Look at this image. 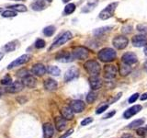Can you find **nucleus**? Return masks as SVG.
I'll list each match as a JSON object with an SVG mask.
<instances>
[{
    "label": "nucleus",
    "mask_w": 147,
    "mask_h": 138,
    "mask_svg": "<svg viewBox=\"0 0 147 138\" xmlns=\"http://www.w3.org/2000/svg\"><path fill=\"white\" fill-rule=\"evenodd\" d=\"M98 56L100 61H102L104 63H109L116 59L117 53L111 48H104L99 51Z\"/></svg>",
    "instance_id": "1"
},
{
    "label": "nucleus",
    "mask_w": 147,
    "mask_h": 138,
    "mask_svg": "<svg viewBox=\"0 0 147 138\" xmlns=\"http://www.w3.org/2000/svg\"><path fill=\"white\" fill-rule=\"evenodd\" d=\"M85 69L86 72L89 74L90 76H99L101 67L100 64L95 61V60H88L85 63Z\"/></svg>",
    "instance_id": "2"
},
{
    "label": "nucleus",
    "mask_w": 147,
    "mask_h": 138,
    "mask_svg": "<svg viewBox=\"0 0 147 138\" xmlns=\"http://www.w3.org/2000/svg\"><path fill=\"white\" fill-rule=\"evenodd\" d=\"M117 6H118V3H116V2L109 4L107 7H105L103 10L99 13V15H98L99 18L105 20H108L109 18H111L114 15V12L116 10Z\"/></svg>",
    "instance_id": "3"
},
{
    "label": "nucleus",
    "mask_w": 147,
    "mask_h": 138,
    "mask_svg": "<svg viewBox=\"0 0 147 138\" xmlns=\"http://www.w3.org/2000/svg\"><path fill=\"white\" fill-rule=\"evenodd\" d=\"M72 54H73V57L75 59L85 60V59H86L87 57H88L89 51L86 47H83V46H77V47L74 48Z\"/></svg>",
    "instance_id": "4"
},
{
    "label": "nucleus",
    "mask_w": 147,
    "mask_h": 138,
    "mask_svg": "<svg viewBox=\"0 0 147 138\" xmlns=\"http://www.w3.org/2000/svg\"><path fill=\"white\" fill-rule=\"evenodd\" d=\"M72 33L70 31H65L64 33H63L61 36L59 37V38L54 41V43L52 44V46L49 48V50H53V49H55V48H57L59 47V46H61L63 44H64L65 43H67V41L69 40H71L72 39Z\"/></svg>",
    "instance_id": "5"
},
{
    "label": "nucleus",
    "mask_w": 147,
    "mask_h": 138,
    "mask_svg": "<svg viewBox=\"0 0 147 138\" xmlns=\"http://www.w3.org/2000/svg\"><path fill=\"white\" fill-rule=\"evenodd\" d=\"M129 43V40L127 37L119 35V36H116L112 41V44L116 49L118 50H122L124 48L127 47V45Z\"/></svg>",
    "instance_id": "6"
},
{
    "label": "nucleus",
    "mask_w": 147,
    "mask_h": 138,
    "mask_svg": "<svg viewBox=\"0 0 147 138\" xmlns=\"http://www.w3.org/2000/svg\"><path fill=\"white\" fill-rule=\"evenodd\" d=\"M30 60V54H23L9 64L7 66V69H13L17 66H22V64H25L26 63H28Z\"/></svg>",
    "instance_id": "7"
},
{
    "label": "nucleus",
    "mask_w": 147,
    "mask_h": 138,
    "mask_svg": "<svg viewBox=\"0 0 147 138\" xmlns=\"http://www.w3.org/2000/svg\"><path fill=\"white\" fill-rule=\"evenodd\" d=\"M24 87H25V86L22 83V81H15L14 83H12L11 85L7 87L6 91L7 92V93L15 94V93H18V92L23 90Z\"/></svg>",
    "instance_id": "8"
},
{
    "label": "nucleus",
    "mask_w": 147,
    "mask_h": 138,
    "mask_svg": "<svg viewBox=\"0 0 147 138\" xmlns=\"http://www.w3.org/2000/svg\"><path fill=\"white\" fill-rule=\"evenodd\" d=\"M118 69L115 66L111 64H108L104 67V77L106 79H113V78L117 76Z\"/></svg>",
    "instance_id": "9"
},
{
    "label": "nucleus",
    "mask_w": 147,
    "mask_h": 138,
    "mask_svg": "<svg viewBox=\"0 0 147 138\" xmlns=\"http://www.w3.org/2000/svg\"><path fill=\"white\" fill-rule=\"evenodd\" d=\"M131 43L134 47H142L147 44V37L144 34L135 35L132 38Z\"/></svg>",
    "instance_id": "10"
},
{
    "label": "nucleus",
    "mask_w": 147,
    "mask_h": 138,
    "mask_svg": "<svg viewBox=\"0 0 147 138\" xmlns=\"http://www.w3.org/2000/svg\"><path fill=\"white\" fill-rule=\"evenodd\" d=\"M55 59L57 60V61L61 62V63H70V62H73V60L75 59L73 57V54L68 53V52H61L59 53Z\"/></svg>",
    "instance_id": "11"
},
{
    "label": "nucleus",
    "mask_w": 147,
    "mask_h": 138,
    "mask_svg": "<svg viewBox=\"0 0 147 138\" xmlns=\"http://www.w3.org/2000/svg\"><path fill=\"white\" fill-rule=\"evenodd\" d=\"M78 76H79V71H78V69L75 66H73L71 68H69L66 71L65 75H64V80L66 82L72 81L73 79L76 78Z\"/></svg>",
    "instance_id": "12"
},
{
    "label": "nucleus",
    "mask_w": 147,
    "mask_h": 138,
    "mask_svg": "<svg viewBox=\"0 0 147 138\" xmlns=\"http://www.w3.org/2000/svg\"><path fill=\"white\" fill-rule=\"evenodd\" d=\"M46 72H47V69H46L44 64H35L31 68V73L37 76H43Z\"/></svg>",
    "instance_id": "13"
},
{
    "label": "nucleus",
    "mask_w": 147,
    "mask_h": 138,
    "mask_svg": "<svg viewBox=\"0 0 147 138\" xmlns=\"http://www.w3.org/2000/svg\"><path fill=\"white\" fill-rule=\"evenodd\" d=\"M121 60H122V62L124 64H129V66H131V64H135L137 62V56H136V54L135 53H124L122 55V57H121Z\"/></svg>",
    "instance_id": "14"
},
{
    "label": "nucleus",
    "mask_w": 147,
    "mask_h": 138,
    "mask_svg": "<svg viewBox=\"0 0 147 138\" xmlns=\"http://www.w3.org/2000/svg\"><path fill=\"white\" fill-rule=\"evenodd\" d=\"M142 110V106L141 105H134L131 107L130 109H128L125 112L123 113V117L125 119H129L132 116H134L135 114H137L138 112Z\"/></svg>",
    "instance_id": "15"
},
{
    "label": "nucleus",
    "mask_w": 147,
    "mask_h": 138,
    "mask_svg": "<svg viewBox=\"0 0 147 138\" xmlns=\"http://www.w3.org/2000/svg\"><path fill=\"white\" fill-rule=\"evenodd\" d=\"M70 107L74 110V112L79 113L82 112L85 109V103L82 100H73L70 103Z\"/></svg>",
    "instance_id": "16"
},
{
    "label": "nucleus",
    "mask_w": 147,
    "mask_h": 138,
    "mask_svg": "<svg viewBox=\"0 0 147 138\" xmlns=\"http://www.w3.org/2000/svg\"><path fill=\"white\" fill-rule=\"evenodd\" d=\"M43 136L44 138H52L54 135V128L52 123L47 122L43 124Z\"/></svg>",
    "instance_id": "17"
},
{
    "label": "nucleus",
    "mask_w": 147,
    "mask_h": 138,
    "mask_svg": "<svg viewBox=\"0 0 147 138\" xmlns=\"http://www.w3.org/2000/svg\"><path fill=\"white\" fill-rule=\"evenodd\" d=\"M89 84L91 89L93 90L99 89L101 87H102V81L98 77V76H90L89 77Z\"/></svg>",
    "instance_id": "18"
},
{
    "label": "nucleus",
    "mask_w": 147,
    "mask_h": 138,
    "mask_svg": "<svg viewBox=\"0 0 147 138\" xmlns=\"http://www.w3.org/2000/svg\"><path fill=\"white\" fill-rule=\"evenodd\" d=\"M66 119H64L63 116H59V117H56L54 119V125H55V128L57 129L58 131H63L64 129L66 127Z\"/></svg>",
    "instance_id": "19"
},
{
    "label": "nucleus",
    "mask_w": 147,
    "mask_h": 138,
    "mask_svg": "<svg viewBox=\"0 0 147 138\" xmlns=\"http://www.w3.org/2000/svg\"><path fill=\"white\" fill-rule=\"evenodd\" d=\"M44 87H45V89L48 91H54L57 89L58 84L54 79H53V78H48V79H46L44 81Z\"/></svg>",
    "instance_id": "20"
},
{
    "label": "nucleus",
    "mask_w": 147,
    "mask_h": 138,
    "mask_svg": "<svg viewBox=\"0 0 147 138\" xmlns=\"http://www.w3.org/2000/svg\"><path fill=\"white\" fill-rule=\"evenodd\" d=\"M22 83L24 84L25 87H34L36 86V79L33 76L28 75L24 78H22Z\"/></svg>",
    "instance_id": "21"
},
{
    "label": "nucleus",
    "mask_w": 147,
    "mask_h": 138,
    "mask_svg": "<svg viewBox=\"0 0 147 138\" xmlns=\"http://www.w3.org/2000/svg\"><path fill=\"white\" fill-rule=\"evenodd\" d=\"M61 113H62V116L66 119V120H72L74 118V110L71 109L70 106H66V107H63L61 110Z\"/></svg>",
    "instance_id": "22"
},
{
    "label": "nucleus",
    "mask_w": 147,
    "mask_h": 138,
    "mask_svg": "<svg viewBox=\"0 0 147 138\" xmlns=\"http://www.w3.org/2000/svg\"><path fill=\"white\" fill-rule=\"evenodd\" d=\"M45 7H46V4L43 0H38V1L33 2L31 4V8L35 11L43 10Z\"/></svg>",
    "instance_id": "23"
},
{
    "label": "nucleus",
    "mask_w": 147,
    "mask_h": 138,
    "mask_svg": "<svg viewBox=\"0 0 147 138\" xmlns=\"http://www.w3.org/2000/svg\"><path fill=\"white\" fill-rule=\"evenodd\" d=\"M131 67L129 66V64H122L119 66V75L121 76H126L129 74H131Z\"/></svg>",
    "instance_id": "24"
},
{
    "label": "nucleus",
    "mask_w": 147,
    "mask_h": 138,
    "mask_svg": "<svg viewBox=\"0 0 147 138\" xmlns=\"http://www.w3.org/2000/svg\"><path fill=\"white\" fill-rule=\"evenodd\" d=\"M47 72L50 74V75L54 76H58L60 74H61V70L57 67V66H51L47 68Z\"/></svg>",
    "instance_id": "25"
},
{
    "label": "nucleus",
    "mask_w": 147,
    "mask_h": 138,
    "mask_svg": "<svg viewBox=\"0 0 147 138\" xmlns=\"http://www.w3.org/2000/svg\"><path fill=\"white\" fill-rule=\"evenodd\" d=\"M8 8L18 12H26L28 10L27 7L24 6V5H14V6H9Z\"/></svg>",
    "instance_id": "26"
},
{
    "label": "nucleus",
    "mask_w": 147,
    "mask_h": 138,
    "mask_svg": "<svg viewBox=\"0 0 147 138\" xmlns=\"http://www.w3.org/2000/svg\"><path fill=\"white\" fill-rule=\"evenodd\" d=\"M17 48V44L15 41H9V43H7L6 45L4 46V50L5 52H13L14 50H16Z\"/></svg>",
    "instance_id": "27"
},
{
    "label": "nucleus",
    "mask_w": 147,
    "mask_h": 138,
    "mask_svg": "<svg viewBox=\"0 0 147 138\" xmlns=\"http://www.w3.org/2000/svg\"><path fill=\"white\" fill-rule=\"evenodd\" d=\"M144 123V120L142 119H138V120H135V121L131 122L130 124H129V128L131 129H134V128H137V127H140L141 125Z\"/></svg>",
    "instance_id": "28"
},
{
    "label": "nucleus",
    "mask_w": 147,
    "mask_h": 138,
    "mask_svg": "<svg viewBox=\"0 0 147 138\" xmlns=\"http://www.w3.org/2000/svg\"><path fill=\"white\" fill-rule=\"evenodd\" d=\"M54 32H55V27L54 26H47L46 28H44V30H43L44 35L47 36V37H51L52 35H53Z\"/></svg>",
    "instance_id": "29"
},
{
    "label": "nucleus",
    "mask_w": 147,
    "mask_h": 138,
    "mask_svg": "<svg viewBox=\"0 0 147 138\" xmlns=\"http://www.w3.org/2000/svg\"><path fill=\"white\" fill-rule=\"evenodd\" d=\"M75 10H76V5L73 4V3H70V4L66 5V7H64V13H65L66 15L72 14Z\"/></svg>",
    "instance_id": "30"
},
{
    "label": "nucleus",
    "mask_w": 147,
    "mask_h": 138,
    "mask_svg": "<svg viewBox=\"0 0 147 138\" xmlns=\"http://www.w3.org/2000/svg\"><path fill=\"white\" fill-rule=\"evenodd\" d=\"M110 29H111V27H102V28H99V29H96V30H94V34L98 36V35H101V34L105 33V32L109 31Z\"/></svg>",
    "instance_id": "31"
},
{
    "label": "nucleus",
    "mask_w": 147,
    "mask_h": 138,
    "mask_svg": "<svg viewBox=\"0 0 147 138\" xmlns=\"http://www.w3.org/2000/svg\"><path fill=\"white\" fill-rule=\"evenodd\" d=\"M17 16V13L16 11L14 10H6V11H3L2 12V17L3 18H13V17H16Z\"/></svg>",
    "instance_id": "32"
},
{
    "label": "nucleus",
    "mask_w": 147,
    "mask_h": 138,
    "mask_svg": "<svg viewBox=\"0 0 147 138\" xmlns=\"http://www.w3.org/2000/svg\"><path fill=\"white\" fill-rule=\"evenodd\" d=\"M96 94L93 91L89 92V93L87 94V96H86V101L88 103H93L94 101L96 100Z\"/></svg>",
    "instance_id": "33"
},
{
    "label": "nucleus",
    "mask_w": 147,
    "mask_h": 138,
    "mask_svg": "<svg viewBox=\"0 0 147 138\" xmlns=\"http://www.w3.org/2000/svg\"><path fill=\"white\" fill-rule=\"evenodd\" d=\"M1 84L2 85H5V86H9V85H11L12 84V78L9 76H4L2 78V80H1Z\"/></svg>",
    "instance_id": "34"
},
{
    "label": "nucleus",
    "mask_w": 147,
    "mask_h": 138,
    "mask_svg": "<svg viewBox=\"0 0 147 138\" xmlns=\"http://www.w3.org/2000/svg\"><path fill=\"white\" fill-rule=\"evenodd\" d=\"M28 75H30V73H29V71L27 70V69H25V68H23V69H21V70H20L18 73H17V76H18V77H20V78H24L25 76H27Z\"/></svg>",
    "instance_id": "35"
},
{
    "label": "nucleus",
    "mask_w": 147,
    "mask_h": 138,
    "mask_svg": "<svg viewBox=\"0 0 147 138\" xmlns=\"http://www.w3.org/2000/svg\"><path fill=\"white\" fill-rule=\"evenodd\" d=\"M137 30L141 32L142 34H147V26L144 24H139L137 26Z\"/></svg>",
    "instance_id": "36"
},
{
    "label": "nucleus",
    "mask_w": 147,
    "mask_h": 138,
    "mask_svg": "<svg viewBox=\"0 0 147 138\" xmlns=\"http://www.w3.org/2000/svg\"><path fill=\"white\" fill-rule=\"evenodd\" d=\"M45 46V41L42 39H38L35 43V47L38 49H41Z\"/></svg>",
    "instance_id": "37"
},
{
    "label": "nucleus",
    "mask_w": 147,
    "mask_h": 138,
    "mask_svg": "<svg viewBox=\"0 0 147 138\" xmlns=\"http://www.w3.org/2000/svg\"><path fill=\"white\" fill-rule=\"evenodd\" d=\"M109 108V105H103V106H101V107H99L98 110H96V114H101L102 112H104L106 110H107Z\"/></svg>",
    "instance_id": "38"
},
{
    "label": "nucleus",
    "mask_w": 147,
    "mask_h": 138,
    "mask_svg": "<svg viewBox=\"0 0 147 138\" xmlns=\"http://www.w3.org/2000/svg\"><path fill=\"white\" fill-rule=\"evenodd\" d=\"M93 122V119L92 118H90V117H88V118H86V119H84L83 121L81 122V125L82 126H86V125H87V124H89L90 122Z\"/></svg>",
    "instance_id": "39"
},
{
    "label": "nucleus",
    "mask_w": 147,
    "mask_h": 138,
    "mask_svg": "<svg viewBox=\"0 0 147 138\" xmlns=\"http://www.w3.org/2000/svg\"><path fill=\"white\" fill-rule=\"evenodd\" d=\"M132 31V27L130 25H127V26H124L122 28V32L123 33H131Z\"/></svg>",
    "instance_id": "40"
},
{
    "label": "nucleus",
    "mask_w": 147,
    "mask_h": 138,
    "mask_svg": "<svg viewBox=\"0 0 147 138\" xmlns=\"http://www.w3.org/2000/svg\"><path fill=\"white\" fill-rule=\"evenodd\" d=\"M139 98V94L138 93H135L131 96V98L129 99V103H134L135 101L137 100V99Z\"/></svg>",
    "instance_id": "41"
},
{
    "label": "nucleus",
    "mask_w": 147,
    "mask_h": 138,
    "mask_svg": "<svg viewBox=\"0 0 147 138\" xmlns=\"http://www.w3.org/2000/svg\"><path fill=\"white\" fill-rule=\"evenodd\" d=\"M146 131L147 130L144 128H140V129H138V130H137V133H138V135H144Z\"/></svg>",
    "instance_id": "42"
},
{
    "label": "nucleus",
    "mask_w": 147,
    "mask_h": 138,
    "mask_svg": "<svg viewBox=\"0 0 147 138\" xmlns=\"http://www.w3.org/2000/svg\"><path fill=\"white\" fill-rule=\"evenodd\" d=\"M73 132H74V130H73V129H71V130H69L66 133H64V135H62L60 138H65V137H67V136H69V135H71L72 133H73Z\"/></svg>",
    "instance_id": "43"
},
{
    "label": "nucleus",
    "mask_w": 147,
    "mask_h": 138,
    "mask_svg": "<svg viewBox=\"0 0 147 138\" xmlns=\"http://www.w3.org/2000/svg\"><path fill=\"white\" fill-rule=\"evenodd\" d=\"M114 114H115V112H111L108 113V114L106 115V116L104 117V118H105V119H109V118H110V117H112Z\"/></svg>",
    "instance_id": "44"
},
{
    "label": "nucleus",
    "mask_w": 147,
    "mask_h": 138,
    "mask_svg": "<svg viewBox=\"0 0 147 138\" xmlns=\"http://www.w3.org/2000/svg\"><path fill=\"white\" fill-rule=\"evenodd\" d=\"M141 100H146L147 99V92L146 93H144V94H142V96H141Z\"/></svg>",
    "instance_id": "45"
},
{
    "label": "nucleus",
    "mask_w": 147,
    "mask_h": 138,
    "mask_svg": "<svg viewBox=\"0 0 147 138\" xmlns=\"http://www.w3.org/2000/svg\"><path fill=\"white\" fill-rule=\"evenodd\" d=\"M122 138H133L131 135H124Z\"/></svg>",
    "instance_id": "46"
},
{
    "label": "nucleus",
    "mask_w": 147,
    "mask_h": 138,
    "mask_svg": "<svg viewBox=\"0 0 147 138\" xmlns=\"http://www.w3.org/2000/svg\"><path fill=\"white\" fill-rule=\"evenodd\" d=\"M144 53L145 55H147V44L145 45V48H144Z\"/></svg>",
    "instance_id": "47"
},
{
    "label": "nucleus",
    "mask_w": 147,
    "mask_h": 138,
    "mask_svg": "<svg viewBox=\"0 0 147 138\" xmlns=\"http://www.w3.org/2000/svg\"><path fill=\"white\" fill-rule=\"evenodd\" d=\"M3 56H4V53H0V61H1V59L3 58Z\"/></svg>",
    "instance_id": "48"
},
{
    "label": "nucleus",
    "mask_w": 147,
    "mask_h": 138,
    "mask_svg": "<svg viewBox=\"0 0 147 138\" xmlns=\"http://www.w3.org/2000/svg\"><path fill=\"white\" fill-rule=\"evenodd\" d=\"M144 68H145V70H146V72H147V61H146L145 64H144Z\"/></svg>",
    "instance_id": "49"
},
{
    "label": "nucleus",
    "mask_w": 147,
    "mask_h": 138,
    "mask_svg": "<svg viewBox=\"0 0 147 138\" xmlns=\"http://www.w3.org/2000/svg\"><path fill=\"white\" fill-rule=\"evenodd\" d=\"M69 1H70V0H63V3H68Z\"/></svg>",
    "instance_id": "50"
},
{
    "label": "nucleus",
    "mask_w": 147,
    "mask_h": 138,
    "mask_svg": "<svg viewBox=\"0 0 147 138\" xmlns=\"http://www.w3.org/2000/svg\"><path fill=\"white\" fill-rule=\"evenodd\" d=\"M12 1H24V0H12Z\"/></svg>",
    "instance_id": "51"
},
{
    "label": "nucleus",
    "mask_w": 147,
    "mask_h": 138,
    "mask_svg": "<svg viewBox=\"0 0 147 138\" xmlns=\"http://www.w3.org/2000/svg\"><path fill=\"white\" fill-rule=\"evenodd\" d=\"M1 12H3V9H2V8H0V13H1Z\"/></svg>",
    "instance_id": "52"
},
{
    "label": "nucleus",
    "mask_w": 147,
    "mask_h": 138,
    "mask_svg": "<svg viewBox=\"0 0 147 138\" xmlns=\"http://www.w3.org/2000/svg\"><path fill=\"white\" fill-rule=\"evenodd\" d=\"M46 1H48V2H52V0H46Z\"/></svg>",
    "instance_id": "53"
},
{
    "label": "nucleus",
    "mask_w": 147,
    "mask_h": 138,
    "mask_svg": "<svg viewBox=\"0 0 147 138\" xmlns=\"http://www.w3.org/2000/svg\"><path fill=\"white\" fill-rule=\"evenodd\" d=\"M1 96H2V93H1V91H0V98H1Z\"/></svg>",
    "instance_id": "54"
},
{
    "label": "nucleus",
    "mask_w": 147,
    "mask_h": 138,
    "mask_svg": "<svg viewBox=\"0 0 147 138\" xmlns=\"http://www.w3.org/2000/svg\"><path fill=\"white\" fill-rule=\"evenodd\" d=\"M146 130H147V126H146Z\"/></svg>",
    "instance_id": "55"
}]
</instances>
